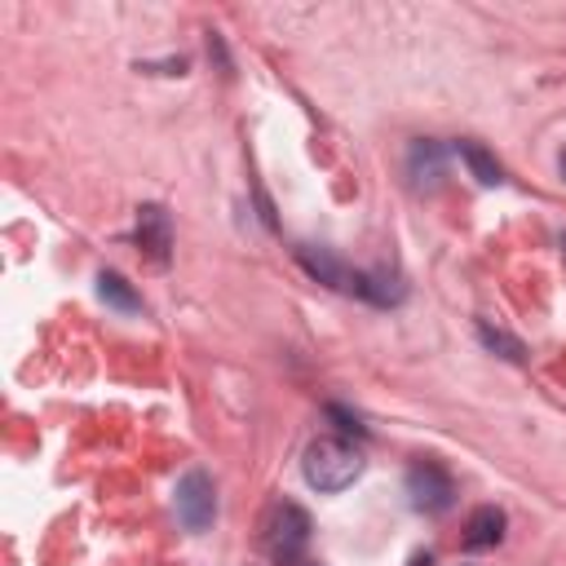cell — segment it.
I'll list each match as a JSON object with an SVG mask.
<instances>
[{
  "mask_svg": "<svg viewBox=\"0 0 566 566\" xmlns=\"http://www.w3.org/2000/svg\"><path fill=\"white\" fill-rule=\"evenodd\" d=\"M407 495H411L416 513H447L455 504V482L442 464L420 460V464L407 469Z\"/></svg>",
  "mask_w": 566,
  "mask_h": 566,
  "instance_id": "cell-3",
  "label": "cell"
},
{
  "mask_svg": "<svg viewBox=\"0 0 566 566\" xmlns=\"http://www.w3.org/2000/svg\"><path fill=\"white\" fill-rule=\"evenodd\" d=\"M97 292H102L106 305H115V310H124V314H137V310H142V296H137L115 270H102V274H97Z\"/></svg>",
  "mask_w": 566,
  "mask_h": 566,
  "instance_id": "cell-9",
  "label": "cell"
},
{
  "mask_svg": "<svg viewBox=\"0 0 566 566\" xmlns=\"http://www.w3.org/2000/svg\"><path fill=\"white\" fill-rule=\"evenodd\" d=\"M562 252H566V239H562Z\"/></svg>",
  "mask_w": 566,
  "mask_h": 566,
  "instance_id": "cell-14",
  "label": "cell"
},
{
  "mask_svg": "<svg viewBox=\"0 0 566 566\" xmlns=\"http://www.w3.org/2000/svg\"><path fill=\"white\" fill-rule=\"evenodd\" d=\"M500 539H504V513H500L495 504L473 509V513H469V522H464L460 544H464L469 553H482V548H495Z\"/></svg>",
  "mask_w": 566,
  "mask_h": 566,
  "instance_id": "cell-6",
  "label": "cell"
},
{
  "mask_svg": "<svg viewBox=\"0 0 566 566\" xmlns=\"http://www.w3.org/2000/svg\"><path fill=\"white\" fill-rule=\"evenodd\" d=\"M301 473H305V482H310L314 491L336 495V491H345V486L358 482V473H363V451H358L354 442L336 438V433H323V438H314V442L305 447Z\"/></svg>",
  "mask_w": 566,
  "mask_h": 566,
  "instance_id": "cell-1",
  "label": "cell"
},
{
  "mask_svg": "<svg viewBox=\"0 0 566 566\" xmlns=\"http://www.w3.org/2000/svg\"><path fill=\"white\" fill-rule=\"evenodd\" d=\"M478 336H482V345L495 349L500 358H509V363H526V345H522L517 336H509L504 327H495V323L482 318V323H478Z\"/></svg>",
  "mask_w": 566,
  "mask_h": 566,
  "instance_id": "cell-10",
  "label": "cell"
},
{
  "mask_svg": "<svg viewBox=\"0 0 566 566\" xmlns=\"http://www.w3.org/2000/svg\"><path fill=\"white\" fill-rule=\"evenodd\" d=\"M407 172L416 186H438L442 172H447V155L438 142H411V155H407Z\"/></svg>",
  "mask_w": 566,
  "mask_h": 566,
  "instance_id": "cell-7",
  "label": "cell"
},
{
  "mask_svg": "<svg viewBox=\"0 0 566 566\" xmlns=\"http://www.w3.org/2000/svg\"><path fill=\"white\" fill-rule=\"evenodd\" d=\"M557 164H562V177H566V150H562V159H557Z\"/></svg>",
  "mask_w": 566,
  "mask_h": 566,
  "instance_id": "cell-13",
  "label": "cell"
},
{
  "mask_svg": "<svg viewBox=\"0 0 566 566\" xmlns=\"http://www.w3.org/2000/svg\"><path fill=\"white\" fill-rule=\"evenodd\" d=\"M137 243L146 248V256H150L155 265H164V261H168L172 226H168V212H164L159 203H146V208L137 212Z\"/></svg>",
  "mask_w": 566,
  "mask_h": 566,
  "instance_id": "cell-5",
  "label": "cell"
},
{
  "mask_svg": "<svg viewBox=\"0 0 566 566\" xmlns=\"http://www.w3.org/2000/svg\"><path fill=\"white\" fill-rule=\"evenodd\" d=\"M305 544H310V517H305V509H296L287 500L274 504L270 517H265V548L274 553V562H296Z\"/></svg>",
  "mask_w": 566,
  "mask_h": 566,
  "instance_id": "cell-2",
  "label": "cell"
},
{
  "mask_svg": "<svg viewBox=\"0 0 566 566\" xmlns=\"http://www.w3.org/2000/svg\"><path fill=\"white\" fill-rule=\"evenodd\" d=\"M296 256H301V265L314 274V279H323V283H332V287H345L349 292V283H354V274L332 256V252H323V248H310V243H301L296 248Z\"/></svg>",
  "mask_w": 566,
  "mask_h": 566,
  "instance_id": "cell-8",
  "label": "cell"
},
{
  "mask_svg": "<svg viewBox=\"0 0 566 566\" xmlns=\"http://www.w3.org/2000/svg\"><path fill=\"white\" fill-rule=\"evenodd\" d=\"M212 513H217V495H212V478L203 469H190L181 482H177V517L186 531H203L212 526Z\"/></svg>",
  "mask_w": 566,
  "mask_h": 566,
  "instance_id": "cell-4",
  "label": "cell"
},
{
  "mask_svg": "<svg viewBox=\"0 0 566 566\" xmlns=\"http://www.w3.org/2000/svg\"><path fill=\"white\" fill-rule=\"evenodd\" d=\"M455 150H460V159L469 164V172H473L482 186H495V181L504 177V172H500V164H495V159H491V155H486L478 142H460Z\"/></svg>",
  "mask_w": 566,
  "mask_h": 566,
  "instance_id": "cell-11",
  "label": "cell"
},
{
  "mask_svg": "<svg viewBox=\"0 0 566 566\" xmlns=\"http://www.w3.org/2000/svg\"><path fill=\"white\" fill-rule=\"evenodd\" d=\"M407 566H429V553H416V557H411Z\"/></svg>",
  "mask_w": 566,
  "mask_h": 566,
  "instance_id": "cell-12",
  "label": "cell"
}]
</instances>
